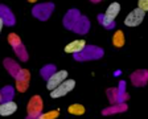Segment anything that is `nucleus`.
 <instances>
[{"label": "nucleus", "mask_w": 148, "mask_h": 119, "mask_svg": "<svg viewBox=\"0 0 148 119\" xmlns=\"http://www.w3.org/2000/svg\"><path fill=\"white\" fill-rule=\"evenodd\" d=\"M144 17H145V12H143L142 9H139V8H135L126 16L124 24L127 27H138V25H140L143 23Z\"/></svg>", "instance_id": "nucleus-4"}, {"label": "nucleus", "mask_w": 148, "mask_h": 119, "mask_svg": "<svg viewBox=\"0 0 148 119\" xmlns=\"http://www.w3.org/2000/svg\"><path fill=\"white\" fill-rule=\"evenodd\" d=\"M54 73H56L54 65H46V66H44L42 69H41V76H42V78H45L46 81H48Z\"/></svg>", "instance_id": "nucleus-20"}, {"label": "nucleus", "mask_w": 148, "mask_h": 119, "mask_svg": "<svg viewBox=\"0 0 148 119\" xmlns=\"http://www.w3.org/2000/svg\"><path fill=\"white\" fill-rule=\"evenodd\" d=\"M86 48V43L85 40H74L71 43H69L68 45L65 46V52L69 53V54H78Z\"/></svg>", "instance_id": "nucleus-9"}, {"label": "nucleus", "mask_w": 148, "mask_h": 119, "mask_svg": "<svg viewBox=\"0 0 148 119\" xmlns=\"http://www.w3.org/2000/svg\"><path fill=\"white\" fill-rule=\"evenodd\" d=\"M8 43L12 45L13 50L16 52V54H17V57L21 60V61H27L28 60V54H27V50H25L24 45H23V43L20 41V39H18L17 34L15 33H11L8 36Z\"/></svg>", "instance_id": "nucleus-3"}, {"label": "nucleus", "mask_w": 148, "mask_h": 119, "mask_svg": "<svg viewBox=\"0 0 148 119\" xmlns=\"http://www.w3.org/2000/svg\"><path fill=\"white\" fill-rule=\"evenodd\" d=\"M127 110V105L124 103H116V105H112L110 106L108 109H105L102 111L103 115H112V114H116V113H122V111H126Z\"/></svg>", "instance_id": "nucleus-16"}, {"label": "nucleus", "mask_w": 148, "mask_h": 119, "mask_svg": "<svg viewBox=\"0 0 148 119\" xmlns=\"http://www.w3.org/2000/svg\"><path fill=\"white\" fill-rule=\"evenodd\" d=\"M3 27H4V23H3V20L0 19V33H1V29H3Z\"/></svg>", "instance_id": "nucleus-26"}, {"label": "nucleus", "mask_w": 148, "mask_h": 119, "mask_svg": "<svg viewBox=\"0 0 148 119\" xmlns=\"http://www.w3.org/2000/svg\"><path fill=\"white\" fill-rule=\"evenodd\" d=\"M13 95H15V89L12 86H5L0 90V98H1V102H9L12 101Z\"/></svg>", "instance_id": "nucleus-17"}, {"label": "nucleus", "mask_w": 148, "mask_h": 119, "mask_svg": "<svg viewBox=\"0 0 148 119\" xmlns=\"http://www.w3.org/2000/svg\"><path fill=\"white\" fill-rule=\"evenodd\" d=\"M112 45L116 46V48H120V46L124 45V34L122 31H116L112 36Z\"/></svg>", "instance_id": "nucleus-18"}, {"label": "nucleus", "mask_w": 148, "mask_h": 119, "mask_svg": "<svg viewBox=\"0 0 148 119\" xmlns=\"http://www.w3.org/2000/svg\"><path fill=\"white\" fill-rule=\"evenodd\" d=\"M60 115V111L58 110H53V111H48L45 114H41L38 116V119H57Z\"/></svg>", "instance_id": "nucleus-23"}, {"label": "nucleus", "mask_w": 148, "mask_h": 119, "mask_svg": "<svg viewBox=\"0 0 148 119\" xmlns=\"http://www.w3.org/2000/svg\"><path fill=\"white\" fill-rule=\"evenodd\" d=\"M107 97L112 105L119 103L118 102V89H108L107 90Z\"/></svg>", "instance_id": "nucleus-21"}, {"label": "nucleus", "mask_w": 148, "mask_h": 119, "mask_svg": "<svg viewBox=\"0 0 148 119\" xmlns=\"http://www.w3.org/2000/svg\"><path fill=\"white\" fill-rule=\"evenodd\" d=\"M27 119H38V116H29V115H28Z\"/></svg>", "instance_id": "nucleus-27"}, {"label": "nucleus", "mask_w": 148, "mask_h": 119, "mask_svg": "<svg viewBox=\"0 0 148 119\" xmlns=\"http://www.w3.org/2000/svg\"><path fill=\"white\" fill-rule=\"evenodd\" d=\"M16 110H17V105H16L13 101L1 102V103H0V115H1V116L12 115Z\"/></svg>", "instance_id": "nucleus-14"}, {"label": "nucleus", "mask_w": 148, "mask_h": 119, "mask_svg": "<svg viewBox=\"0 0 148 119\" xmlns=\"http://www.w3.org/2000/svg\"><path fill=\"white\" fill-rule=\"evenodd\" d=\"M138 8L142 9L143 12H148V0H139Z\"/></svg>", "instance_id": "nucleus-25"}, {"label": "nucleus", "mask_w": 148, "mask_h": 119, "mask_svg": "<svg viewBox=\"0 0 148 119\" xmlns=\"http://www.w3.org/2000/svg\"><path fill=\"white\" fill-rule=\"evenodd\" d=\"M28 86H29V83H27V82H21V81H16V89H17L18 91H21V93L27 91Z\"/></svg>", "instance_id": "nucleus-24"}, {"label": "nucleus", "mask_w": 148, "mask_h": 119, "mask_svg": "<svg viewBox=\"0 0 148 119\" xmlns=\"http://www.w3.org/2000/svg\"><path fill=\"white\" fill-rule=\"evenodd\" d=\"M4 66H5V69L9 72V74L15 79H16V77L18 76L20 70H21V67L18 66L17 62H15L13 60H11V58H5V60H4Z\"/></svg>", "instance_id": "nucleus-15"}, {"label": "nucleus", "mask_w": 148, "mask_h": 119, "mask_svg": "<svg viewBox=\"0 0 148 119\" xmlns=\"http://www.w3.org/2000/svg\"><path fill=\"white\" fill-rule=\"evenodd\" d=\"M148 81V72L147 70H138L131 74V82L135 86H143Z\"/></svg>", "instance_id": "nucleus-12"}, {"label": "nucleus", "mask_w": 148, "mask_h": 119, "mask_svg": "<svg viewBox=\"0 0 148 119\" xmlns=\"http://www.w3.org/2000/svg\"><path fill=\"white\" fill-rule=\"evenodd\" d=\"M54 6L52 3H42V4H37L33 8V16L37 17L38 20H46L50 16V13L53 12Z\"/></svg>", "instance_id": "nucleus-6"}, {"label": "nucleus", "mask_w": 148, "mask_h": 119, "mask_svg": "<svg viewBox=\"0 0 148 119\" xmlns=\"http://www.w3.org/2000/svg\"><path fill=\"white\" fill-rule=\"evenodd\" d=\"M89 28H90V23H89V20H87V17L81 16L77 20V23L74 24L73 32H75V33H86V32L89 31Z\"/></svg>", "instance_id": "nucleus-13"}, {"label": "nucleus", "mask_w": 148, "mask_h": 119, "mask_svg": "<svg viewBox=\"0 0 148 119\" xmlns=\"http://www.w3.org/2000/svg\"><path fill=\"white\" fill-rule=\"evenodd\" d=\"M42 99H41L38 95H34V97L31 98V101L28 103V115L29 116H40L41 115V111H42Z\"/></svg>", "instance_id": "nucleus-7"}, {"label": "nucleus", "mask_w": 148, "mask_h": 119, "mask_svg": "<svg viewBox=\"0 0 148 119\" xmlns=\"http://www.w3.org/2000/svg\"><path fill=\"white\" fill-rule=\"evenodd\" d=\"M0 103H1V98H0Z\"/></svg>", "instance_id": "nucleus-28"}, {"label": "nucleus", "mask_w": 148, "mask_h": 119, "mask_svg": "<svg viewBox=\"0 0 148 119\" xmlns=\"http://www.w3.org/2000/svg\"><path fill=\"white\" fill-rule=\"evenodd\" d=\"M74 86H75V81H74V79H65L58 87H56L54 90L50 91V97L52 98L64 97V95H66L68 93H70L71 90H73Z\"/></svg>", "instance_id": "nucleus-5"}, {"label": "nucleus", "mask_w": 148, "mask_h": 119, "mask_svg": "<svg viewBox=\"0 0 148 119\" xmlns=\"http://www.w3.org/2000/svg\"><path fill=\"white\" fill-rule=\"evenodd\" d=\"M65 79H68V72L66 70H60V72H56L49 79H48V83H46V87L48 90H54L56 87H58Z\"/></svg>", "instance_id": "nucleus-8"}, {"label": "nucleus", "mask_w": 148, "mask_h": 119, "mask_svg": "<svg viewBox=\"0 0 148 119\" xmlns=\"http://www.w3.org/2000/svg\"><path fill=\"white\" fill-rule=\"evenodd\" d=\"M120 12V4L119 3H111L107 7L105 15H99V23L106 28H112L114 27V20Z\"/></svg>", "instance_id": "nucleus-1"}, {"label": "nucleus", "mask_w": 148, "mask_h": 119, "mask_svg": "<svg viewBox=\"0 0 148 119\" xmlns=\"http://www.w3.org/2000/svg\"><path fill=\"white\" fill-rule=\"evenodd\" d=\"M16 81H21V82H27L29 83V72L27 69H21L18 76L16 77Z\"/></svg>", "instance_id": "nucleus-22"}, {"label": "nucleus", "mask_w": 148, "mask_h": 119, "mask_svg": "<svg viewBox=\"0 0 148 119\" xmlns=\"http://www.w3.org/2000/svg\"><path fill=\"white\" fill-rule=\"evenodd\" d=\"M79 17H81V15L77 9H70V11L66 13V16L64 17V25L66 28H69V29H73L74 24L77 23V20Z\"/></svg>", "instance_id": "nucleus-11"}, {"label": "nucleus", "mask_w": 148, "mask_h": 119, "mask_svg": "<svg viewBox=\"0 0 148 119\" xmlns=\"http://www.w3.org/2000/svg\"><path fill=\"white\" fill-rule=\"evenodd\" d=\"M0 19L3 20L4 25H13L15 24V16H13L12 11L8 8L7 6L0 4Z\"/></svg>", "instance_id": "nucleus-10"}, {"label": "nucleus", "mask_w": 148, "mask_h": 119, "mask_svg": "<svg viewBox=\"0 0 148 119\" xmlns=\"http://www.w3.org/2000/svg\"><path fill=\"white\" fill-rule=\"evenodd\" d=\"M68 111L70 114H73V115H83L86 110H85V106H82V105L74 103V105H70V106L68 107Z\"/></svg>", "instance_id": "nucleus-19"}, {"label": "nucleus", "mask_w": 148, "mask_h": 119, "mask_svg": "<svg viewBox=\"0 0 148 119\" xmlns=\"http://www.w3.org/2000/svg\"><path fill=\"white\" fill-rule=\"evenodd\" d=\"M102 56H103V50L101 48L92 46V45H90V46L86 45V48L83 49L81 53L74 56V58L78 60V61H87V60H98Z\"/></svg>", "instance_id": "nucleus-2"}]
</instances>
